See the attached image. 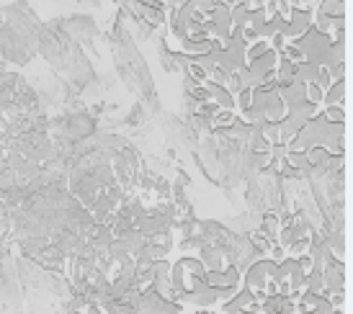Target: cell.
Here are the masks:
<instances>
[{
  "label": "cell",
  "instance_id": "obj_1",
  "mask_svg": "<svg viewBox=\"0 0 353 314\" xmlns=\"http://www.w3.org/2000/svg\"><path fill=\"white\" fill-rule=\"evenodd\" d=\"M168 286L183 312H219L243 289V268L222 245H204L170 260Z\"/></svg>",
  "mask_w": 353,
  "mask_h": 314
},
{
  "label": "cell",
  "instance_id": "obj_2",
  "mask_svg": "<svg viewBox=\"0 0 353 314\" xmlns=\"http://www.w3.org/2000/svg\"><path fill=\"white\" fill-rule=\"evenodd\" d=\"M134 180L137 178L129 173L121 157L111 152H90L70 170L68 188L96 222L111 227L121 209L127 207Z\"/></svg>",
  "mask_w": 353,
  "mask_h": 314
},
{
  "label": "cell",
  "instance_id": "obj_3",
  "mask_svg": "<svg viewBox=\"0 0 353 314\" xmlns=\"http://www.w3.org/2000/svg\"><path fill=\"white\" fill-rule=\"evenodd\" d=\"M310 253H286L279 247L276 255L258 258L243 271V289L261 304L271 299L296 302L310 289Z\"/></svg>",
  "mask_w": 353,
  "mask_h": 314
},
{
  "label": "cell",
  "instance_id": "obj_4",
  "mask_svg": "<svg viewBox=\"0 0 353 314\" xmlns=\"http://www.w3.org/2000/svg\"><path fill=\"white\" fill-rule=\"evenodd\" d=\"M235 116H240L248 124H268V127H284L289 111L276 85H263V88L240 90L235 98Z\"/></svg>",
  "mask_w": 353,
  "mask_h": 314
},
{
  "label": "cell",
  "instance_id": "obj_5",
  "mask_svg": "<svg viewBox=\"0 0 353 314\" xmlns=\"http://www.w3.org/2000/svg\"><path fill=\"white\" fill-rule=\"evenodd\" d=\"M335 304L327 296L317 294L312 289H307L294 302V314H333Z\"/></svg>",
  "mask_w": 353,
  "mask_h": 314
},
{
  "label": "cell",
  "instance_id": "obj_6",
  "mask_svg": "<svg viewBox=\"0 0 353 314\" xmlns=\"http://www.w3.org/2000/svg\"><path fill=\"white\" fill-rule=\"evenodd\" d=\"M6 235H8V214H6V207L0 204V245H3Z\"/></svg>",
  "mask_w": 353,
  "mask_h": 314
},
{
  "label": "cell",
  "instance_id": "obj_7",
  "mask_svg": "<svg viewBox=\"0 0 353 314\" xmlns=\"http://www.w3.org/2000/svg\"><path fill=\"white\" fill-rule=\"evenodd\" d=\"M183 314H225V312H183Z\"/></svg>",
  "mask_w": 353,
  "mask_h": 314
}]
</instances>
